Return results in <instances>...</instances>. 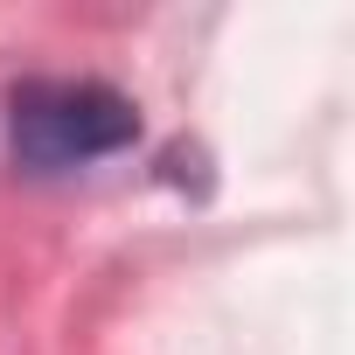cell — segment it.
Listing matches in <instances>:
<instances>
[{
  "label": "cell",
  "instance_id": "1",
  "mask_svg": "<svg viewBox=\"0 0 355 355\" xmlns=\"http://www.w3.org/2000/svg\"><path fill=\"white\" fill-rule=\"evenodd\" d=\"M139 139V105L105 77H21L8 91V146L35 174H70Z\"/></svg>",
  "mask_w": 355,
  "mask_h": 355
}]
</instances>
